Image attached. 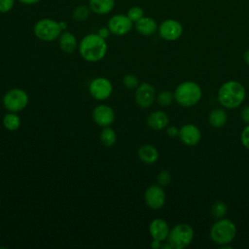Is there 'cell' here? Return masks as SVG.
<instances>
[{
    "mask_svg": "<svg viewBox=\"0 0 249 249\" xmlns=\"http://www.w3.org/2000/svg\"><path fill=\"white\" fill-rule=\"evenodd\" d=\"M80 55L89 62H97L107 53V43L97 33L86 35L78 46Z\"/></svg>",
    "mask_w": 249,
    "mask_h": 249,
    "instance_id": "6da1fadb",
    "label": "cell"
},
{
    "mask_svg": "<svg viewBox=\"0 0 249 249\" xmlns=\"http://www.w3.org/2000/svg\"><path fill=\"white\" fill-rule=\"evenodd\" d=\"M245 95L246 91L243 85L237 81H228L224 83L218 91L220 103L228 109L238 107L243 102Z\"/></svg>",
    "mask_w": 249,
    "mask_h": 249,
    "instance_id": "7a4b0ae2",
    "label": "cell"
},
{
    "mask_svg": "<svg viewBox=\"0 0 249 249\" xmlns=\"http://www.w3.org/2000/svg\"><path fill=\"white\" fill-rule=\"evenodd\" d=\"M202 92L200 87L192 81H186L178 85L174 91L175 101L183 107L196 105L201 98Z\"/></svg>",
    "mask_w": 249,
    "mask_h": 249,
    "instance_id": "3957f363",
    "label": "cell"
},
{
    "mask_svg": "<svg viewBox=\"0 0 249 249\" xmlns=\"http://www.w3.org/2000/svg\"><path fill=\"white\" fill-rule=\"evenodd\" d=\"M236 234V228L233 222L229 219H219L213 224L210 230L211 239L219 245H225L233 240Z\"/></svg>",
    "mask_w": 249,
    "mask_h": 249,
    "instance_id": "277c9868",
    "label": "cell"
},
{
    "mask_svg": "<svg viewBox=\"0 0 249 249\" xmlns=\"http://www.w3.org/2000/svg\"><path fill=\"white\" fill-rule=\"evenodd\" d=\"M33 31L39 40L52 42L60 36L62 29L59 25V21L52 18H42L35 23Z\"/></svg>",
    "mask_w": 249,
    "mask_h": 249,
    "instance_id": "5b68a950",
    "label": "cell"
},
{
    "mask_svg": "<svg viewBox=\"0 0 249 249\" xmlns=\"http://www.w3.org/2000/svg\"><path fill=\"white\" fill-rule=\"evenodd\" d=\"M194 230L188 224H177L175 225L168 233L167 242L174 249H183L187 247L193 240Z\"/></svg>",
    "mask_w": 249,
    "mask_h": 249,
    "instance_id": "8992f818",
    "label": "cell"
},
{
    "mask_svg": "<svg viewBox=\"0 0 249 249\" xmlns=\"http://www.w3.org/2000/svg\"><path fill=\"white\" fill-rule=\"evenodd\" d=\"M3 105L9 112L18 113L22 111L29 102L28 94L21 89H11L3 96Z\"/></svg>",
    "mask_w": 249,
    "mask_h": 249,
    "instance_id": "52a82bcc",
    "label": "cell"
},
{
    "mask_svg": "<svg viewBox=\"0 0 249 249\" xmlns=\"http://www.w3.org/2000/svg\"><path fill=\"white\" fill-rule=\"evenodd\" d=\"M89 94L96 100H105L113 92V86L110 80L105 77H97L90 81L89 85Z\"/></svg>",
    "mask_w": 249,
    "mask_h": 249,
    "instance_id": "ba28073f",
    "label": "cell"
},
{
    "mask_svg": "<svg viewBox=\"0 0 249 249\" xmlns=\"http://www.w3.org/2000/svg\"><path fill=\"white\" fill-rule=\"evenodd\" d=\"M156 89L149 83H142L136 88L135 102L140 108H149L155 101Z\"/></svg>",
    "mask_w": 249,
    "mask_h": 249,
    "instance_id": "9c48e42d",
    "label": "cell"
},
{
    "mask_svg": "<svg viewBox=\"0 0 249 249\" xmlns=\"http://www.w3.org/2000/svg\"><path fill=\"white\" fill-rule=\"evenodd\" d=\"M144 199L150 208L157 210L163 206L165 202V193L161 186L152 185L146 189Z\"/></svg>",
    "mask_w": 249,
    "mask_h": 249,
    "instance_id": "30bf717a",
    "label": "cell"
},
{
    "mask_svg": "<svg viewBox=\"0 0 249 249\" xmlns=\"http://www.w3.org/2000/svg\"><path fill=\"white\" fill-rule=\"evenodd\" d=\"M133 22L126 15H115L108 21V28L114 35L123 36L127 34L132 28Z\"/></svg>",
    "mask_w": 249,
    "mask_h": 249,
    "instance_id": "8fae6325",
    "label": "cell"
},
{
    "mask_svg": "<svg viewBox=\"0 0 249 249\" xmlns=\"http://www.w3.org/2000/svg\"><path fill=\"white\" fill-rule=\"evenodd\" d=\"M92 119L99 126H109L115 121V112L109 105L99 104L92 110Z\"/></svg>",
    "mask_w": 249,
    "mask_h": 249,
    "instance_id": "7c38bea8",
    "label": "cell"
},
{
    "mask_svg": "<svg viewBox=\"0 0 249 249\" xmlns=\"http://www.w3.org/2000/svg\"><path fill=\"white\" fill-rule=\"evenodd\" d=\"M183 31L181 23L175 19H166L162 21L159 27L160 36L166 41L177 40Z\"/></svg>",
    "mask_w": 249,
    "mask_h": 249,
    "instance_id": "4fadbf2b",
    "label": "cell"
},
{
    "mask_svg": "<svg viewBox=\"0 0 249 249\" xmlns=\"http://www.w3.org/2000/svg\"><path fill=\"white\" fill-rule=\"evenodd\" d=\"M179 137L184 144L194 146L199 142L201 134L197 126L193 124H187L179 129Z\"/></svg>",
    "mask_w": 249,
    "mask_h": 249,
    "instance_id": "5bb4252c",
    "label": "cell"
},
{
    "mask_svg": "<svg viewBox=\"0 0 249 249\" xmlns=\"http://www.w3.org/2000/svg\"><path fill=\"white\" fill-rule=\"evenodd\" d=\"M169 227L168 224L160 218L154 219L149 226V232L153 239H157L160 241H163L167 239L169 233Z\"/></svg>",
    "mask_w": 249,
    "mask_h": 249,
    "instance_id": "9a60e30c",
    "label": "cell"
},
{
    "mask_svg": "<svg viewBox=\"0 0 249 249\" xmlns=\"http://www.w3.org/2000/svg\"><path fill=\"white\" fill-rule=\"evenodd\" d=\"M169 119L166 113L163 111L152 112L147 118V124L149 127L155 130H160L167 126Z\"/></svg>",
    "mask_w": 249,
    "mask_h": 249,
    "instance_id": "2e32d148",
    "label": "cell"
},
{
    "mask_svg": "<svg viewBox=\"0 0 249 249\" xmlns=\"http://www.w3.org/2000/svg\"><path fill=\"white\" fill-rule=\"evenodd\" d=\"M135 28L139 34L144 36H150L157 31L158 25L155 19H153L152 18L143 17L135 22Z\"/></svg>",
    "mask_w": 249,
    "mask_h": 249,
    "instance_id": "e0dca14e",
    "label": "cell"
},
{
    "mask_svg": "<svg viewBox=\"0 0 249 249\" xmlns=\"http://www.w3.org/2000/svg\"><path fill=\"white\" fill-rule=\"evenodd\" d=\"M89 7L94 14L107 15L115 7V0H89Z\"/></svg>",
    "mask_w": 249,
    "mask_h": 249,
    "instance_id": "ac0fdd59",
    "label": "cell"
},
{
    "mask_svg": "<svg viewBox=\"0 0 249 249\" xmlns=\"http://www.w3.org/2000/svg\"><path fill=\"white\" fill-rule=\"evenodd\" d=\"M59 47L65 53H72L78 48L76 37L68 31L61 32L59 36Z\"/></svg>",
    "mask_w": 249,
    "mask_h": 249,
    "instance_id": "d6986e66",
    "label": "cell"
},
{
    "mask_svg": "<svg viewBox=\"0 0 249 249\" xmlns=\"http://www.w3.org/2000/svg\"><path fill=\"white\" fill-rule=\"evenodd\" d=\"M138 157L142 162L153 164L159 159V152L152 145H143L138 149Z\"/></svg>",
    "mask_w": 249,
    "mask_h": 249,
    "instance_id": "ffe728a7",
    "label": "cell"
},
{
    "mask_svg": "<svg viewBox=\"0 0 249 249\" xmlns=\"http://www.w3.org/2000/svg\"><path fill=\"white\" fill-rule=\"evenodd\" d=\"M209 124L214 127H222L227 122V113L225 110L217 108L212 110L208 116Z\"/></svg>",
    "mask_w": 249,
    "mask_h": 249,
    "instance_id": "44dd1931",
    "label": "cell"
},
{
    "mask_svg": "<svg viewBox=\"0 0 249 249\" xmlns=\"http://www.w3.org/2000/svg\"><path fill=\"white\" fill-rule=\"evenodd\" d=\"M21 121L17 113L9 112L3 118V125L9 131H15L20 126Z\"/></svg>",
    "mask_w": 249,
    "mask_h": 249,
    "instance_id": "7402d4cb",
    "label": "cell"
},
{
    "mask_svg": "<svg viewBox=\"0 0 249 249\" xmlns=\"http://www.w3.org/2000/svg\"><path fill=\"white\" fill-rule=\"evenodd\" d=\"M100 141L106 147L113 146L117 141V134L115 130L109 126L103 127L100 132Z\"/></svg>",
    "mask_w": 249,
    "mask_h": 249,
    "instance_id": "603a6c76",
    "label": "cell"
},
{
    "mask_svg": "<svg viewBox=\"0 0 249 249\" xmlns=\"http://www.w3.org/2000/svg\"><path fill=\"white\" fill-rule=\"evenodd\" d=\"M90 12H91V10L89 9V6L79 5L73 10L72 18H74V20H76L78 22H82V21H85L89 18V15H90Z\"/></svg>",
    "mask_w": 249,
    "mask_h": 249,
    "instance_id": "cb8c5ba5",
    "label": "cell"
},
{
    "mask_svg": "<svg viewBox=\"0 0 249 249\" xmlns=\"http://www.w3.org/2000/svg\"><path fill=\"white\" fill-rule=\"evenodd\" d=\"M228 211V206L223 201H216L211 206V214L213 217L220 219L223 218Z\"/></svg>",
    "mask_w": 249,
    "mask_h": 249,
    "instance_id": "d4e9b609",
    "label": "cell"
},
{
    "mask_svg": "<svg viewBox=\"0 0 249 249\" xmlns=\"http://www.w3.org/2000/svg\"><path fill=\"white\" fill-rule=\"evenodd\" d=\"M174 93L169 90H162L157 96V101L160 106H169L173 102Z\"/></svg>",
    "mask_w": 249,
    "mask_h": 249,
    "instance_id": "484cf974",
    "label": "cell"
},
{
    "mask_svg": "<svg viewBox=\"0 0 249 249\" xmlns=\"http://www.w3.org/2000/svg\"><path fill=\"white\" fill-rule=\"evenodd\" d=\"M126 16L131 19L132 22H136L137 20H139L141 18L144 17V11L142 8L138 6H134L128 9Z\"/></svg>",
    "mask_w": 249,
    "mask_h": 249,
    "instance_id": "4316f807",
    "label": "cell"
},
{
    "mask_svg": "<svg viewBox=\"0 0 249 249\" xmlns=\"http://www.w3.org/2000/svg\"><path fill=\"white\" fill-rule=\"evenodd\" d=\"M123 83L127 89H136L139 86L138 78L134 74H126L123 78Z\"/></svg>",
    "mask_w": 249,
    "mask_h": 249,
    "instance_id": "83f0119b",
    "label": "cell"
},
{
    "mask_svg": "<svg viewBox=\"0 0 249 249\" xmlns=\"http://www.w3.org/2000/svg\"><path fill=\"white\" fill-rule=\"evenodd\" d=\"M157 181L161 187L167 186L171 182V174L168 170H161L157 176Z\"/></svg>",
    "mask_w": 249,
    "mask_h": 249,
    "instance_id": "f1b7e54d",
    "label": "cell"
},
{
    "mask_svg": "<svg viewBox=\"0 0 249 249\" xmlns=\"http://www.w3.org/2000/svg\"><path fill=\"white\" fill-rule=\"evenodd\" d=\"M15 5V0H0V13L10 12Z\"/></svg>",
    "mask_w": 249,
    "mask_h": 249,
    "instance_id": "f546056e",
    "label": "cell"
},
{
    "mask_svg": "<svg viewBox=\"0 0 249 249\" xmlns=\"http://www.w3.org/2000/svg\"><path fill=\"white\" fill-rule=\"evenodd\" d=\"M240 138H241V143L242 145L249 150V124L246 125L244 127V129L242 130L241 132V135H240Z\"/></svg>",
    "mask_w": 249,
    "mask_h": 249,
    "instance_id": "4dcf8cb0",
    "label": "cell"
},
{
    "mask_svg": "<svg viewBox=\"0 0 249 249\" xmlns=\"http://www.w3.org/2000/svg\"><path fill=\"white\" fill-rule=\"evenodd\" d=\"M110 33H111V31L109 30L108 26H107V27L103 26V27L99 28V30H98V32H97V34H98L101 38H103V39H105V40L110 36Z\"/></svg>",
    "mask_w": 249,
    "mask_h": 249,
    "instance_id": "1f68e13d",
    "label": "cell"
},
{
    "mask_svg": "<svg viewBox=\"0 0 249 249\" xmlns=\"http://www.w3.org/2000/svg\"><path fill=\"white\" fill-rule=\"evenodd\" d=\"M240 117L242 119V121L246 124H249V105L248 106H245L242 111H241V114H240Z\"/></svg>",
    "mask_w": 249,
    "mask_h": 249,
    "instance_id": "d6a6232c",
    "label": "cell"
},
{
    "mask_svg": "<svg viewBox=\"0 0 249 249\" xmlns=\"http://www.w3.org/2000/svg\"><path fill=\"white\" fill-rule=\"evenodd\" d=\"M167 135L170 137H175L177 135H179V129L176 126H169L166 130Z\"/></svg>",
    "mask_w": 249,
    "mask_h": 249,
    "instance_id": "836d02e7",
    "label": "cell"
},
{
    "mask_svg": "<svg viewBox=\"0 0 249 249\" xmlns=\"http://www.w3.org/2000/svg\"><path fill=\"white\" fill-rule=\"evenodd\" d=\"M160 240H157V239H153V241L151 242V247L153 249H159L160 248Z\"/></svg>",
    "mask_w": 249,
    "mask_h": 249,
    "instance_id": "e575fe53",
    "label": "cell"
},
{
    "mask_svg": "<svg viewBox=\"0 0 249 249\" xmlns=\"http://www.w3.org/2000/svg\"><path fill=\"white\" fill-rule=\"evenodd\" d=\"M18 1L24 5H33L38 3L40 0H18Z\"/></svg>",
    "mask_w": 249,
    "mask_h": 249,
    "instance_id": "d590c367",
    "label": "cell"
},
{
    "mask_svg": "<svg viewBox=\"0 0 249 249\" xmlns=\"http://www.w3.org/2000/svg\"><path fill=\"white\" fill-rule=\"evenodd\" d=\"M244 60H245V62L249 65V49L245 52V53H244Z\"/></svg>",
    "mask_w": 249,
    "mask_h": 249,
    "instance_id": "8d00e7d4",
    "label": "cell"
},
{
    "mask_svg": "<svg viewBox=\"0 0 249 249\" xmlns=\"http://www.w3.org/2000/svg\"><path fill=\"white\" fill-rule=\"evenodd\" d=\"M59 25H60V27H61L62 31H63V30H65V29H66V27H67V23H66V22H64V21H59Z\"/></svg>",
    "mask_w": 249,
    "mask_h": 249,
    "instance_id": "74e56055",
    "label": "cell"
}]
</instances>
